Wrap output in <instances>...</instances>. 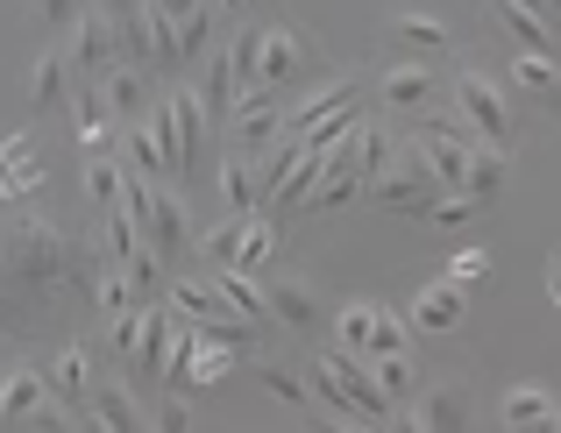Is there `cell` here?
Segmentation results:
<instances>
[{
  "label": "cell",
  "mask_w": 561,
  "mask_h": 433,
  "mask_svg": "<svg viewBox=\"0 0 561 433\" xmlns=\"http://www.w3.org/2000/svg\"><path fill=\"white\" fill-rule=\"evenodd\" d=\"M171 349H179V312H171V298H164V306H150L142 341L128 349V384H164L171 377Z\"/></svg>",
  "instance_id": "cell-10"
},
{
  "label": "cell",
  "mask_w": 561,
  "mask_h": 433,
  "mask_svg": "<svg viewBox=\"0 0 561 433\" xmlns=\"http://www.w3.org/2000/svg\"><path fill=\"white\" fill-rule=\"evenodd\" d=\"M497 14H505V29H512V36H519L534 57H548V50H554V36H561V29H554L540 8H526V0H497Z\"/></svg>",
  "instance_id": "cell-21"
},
{
  "label": "cell",
  "mask_w": 561,
  "mask_h": 433,
  "mask_svg": "<svg viewBox=\"0 0 561 433\" xmlns=\"http://www.w3.org/2000/svg\"><path fill=\"white\" fill-rule=\"evenodd\" d=\"M65 86H71V50H43L28 65V107H65Z\"/></svg>",
  "instance_id": "cell-15"
},
{
  "label": "cell",
  "mask_w": 561,
  "mask_h": 433,
  "mask_svg": "<svg viewBox=\"0 0 561 433\" xmlns=\"http://www.w3.org/2000/svg\"><path fill=\"white\" fill-rule=\"evenodd\" d=\"M263 298H271V320H285V327H313V320H320L313 292H306L299 277H271V285H263Z\"/></svg>",
  "instance_id": "cell-23"
},
{
  "label": "cell",
  "mask_w": 561,
  "mask_h": 433,
  "mask_svg": "<svg viewBox=\"0 0 561 433\" xmlns=\"http://www.w3.org/2000/svg\"><path fill=\"white\" fill-rule=\"evenodd\" d=\"M554 292H561V271H554Z\"/></svg>",
  "instance_id": "cell-41"
},
{
  "label": "cell",
  "mask_w": 561,
  "mask_h": 433,
  "mask_svg": "<svg viewBox=\"0 0 561 433\" xmlns=\"http://www.w3.org/2000/svg\"><path fill=\"white\" fill-rule=\"evenodd\" d=\"M157 14H164L171 29H179V50H185V65L192 57H206V0H150Z\"/></svg>",
  "instance_id": "cell-20"
},
{
  "label": "cell",
  "mask_w": 561,
  "mask_h": 433,
  "mask_svg": "<svg viewBox=\"0 0 561 433\" xmlns=\"http://www.w3.org/2000/svg\"><path fill=\"white\" fill-rule=\"evenodd\" d=\"M313 406L320 412H334V420H356L363 433H383L398 420V406L383 398V384H377V363L370 355H348V349H328L313 363Z\"/></svg>",
  "instance_id": "cell-2"
},
{
  "label": "cell",
  "mask_w": 561,
  "mask_h": 433,
  "mask_svg": "<svg viewBox=\"0 0 561 433\" xmlns=\"http://www.w3.org/2000/svg\"><path fill=\"white\" fill-rule=\"evenodd\" d=\"M93 8V0H36V22H50V29H79V14Z\"/></svg>",
  "instance_id": "cell-33"
},
{
  "label": "cell",
  "mask_w": 561,
  "mask_h": 433,
  "mask_svg": "<svg viewBox=\"0 0 561 433\" xmlns=\"http://www.w3.org/2000/svg\"><path fill=\"white\" fill-rule=\"evenodd\" d=\"M383 433H426V426H420V412H398V420L383 426Z\"/></svg>",
  "instance_id": "cell-38"
},
{
  "label": "cell",
  "mask_w": 561,
  "mask_h": 433,
  "mask_svg": "<svg viewBox=\"0 0 561 433\" xmlns=\"http://www.w3.org/2000/svg\"><path fill=\"white\" fill-rule=\"evenodd\" d=\"M299 65H306V43L291 29H263V86L299 79Z\"/></svg>",
  "instance_id": "cell-22"
},
{
  "label": "cell",
  "mask_w": 561,
  "mask_h": 433,
  "mask_svg": "<svg viewBox=\"0 0 561 433\" xmlns=\"http://www.w3.org/2000/svg\"><path fill=\"white\" fill-rule=\"evenodd\" d=\"M391 29L412 43V50H448V22H434V14H398Z\"/></svg>",
  "instance_id": "cell-31"
},
{
  "label": "cell",
  "mask_w": 561,
  "mask_h": 433,
  "mask_svg": "<svg viewBox=\"0 0 561 433\" xmlns=\"http://www.w3.org/2000/svg\"><path fill=\"white\" fill-rule=\"evenodd\" d=\"M285 122H291V114L277 107V100H271V86H263V93H249L242 107H234V136H228V143L242 149V157H271L277 136H285Z\"/></svg>",
  "instance_id": "cell-11"
},
{
  "label": "cell",
  "mask_w": 561,
  "mask_h": 433,
  "mask_svg": "<svg viewBox=\"0 0 561 433\" xmlns=\"http://www.w3.org/2000/svg\"><path fill=\"white\" fill-rule=\"evenodd\" d=\"M199 100H206V114H234V107H242V71H234V50H228V43L206 57V93Z\"/></svg>",
  "instance_id": "cell-18"
},
{
  "label": "cell",
  "mask_w": 561,
  "mask_h": 433,
  "mask_svg": "<svg viewBox=\"0 0 561 433\" xmlns=\"http://www.w3.org/2000/svg\"><path fill=\"white\" fill-rule=\"evenodd\" d=\"M50 398L79 420V412H93V377H85V349H57L50 363Z\"/></svg>",
  "instance_id": "cell-12"
},
{
  "label": "cell",
  "mask_w": 561,
  "mask_h": 433,
  "mask_svg": "<svg viewBox=\"0 0 561 433\" xmlns=\"http://www.w3.org/2000/svg\"><path fill=\"white\" fill-rule=\"evenodd\" d=\"M0 412H8V377H0Z\"/></svg>",
  "instance_id": "cell-40"
},
{
  "label": "cell",
  "mask_w": 561,
  "mask_h": 433,
  "mask_svg": "<svg viewBox=\"0 0 561 433\" xmlns=\"http://www.w3.org/2000/svg\"><path fill=\"white\" fill-rule=\"evenodd\" d=\"M554 412H561V406H554L548 391H540V384H519V391H505V426H512V433H534V426H548Z\"/></svg>",
  "instance_id": "cell-25"
},
{
  "label": "cell",
  "mask_w": 561,
  "mask_h": 433,
  "mask_svg": "<svg viewBox=\"0 0 561 433\" xmlns=\"http://www.w3.org/2000/svg\"><path fill=\"white\" fill-rule=\"evenodd\" d=\"M455 114L477 128V143H491V149L512 143V107H505V93H497L483 71H462V79H455Z\"/></svg>",
  "instance_id": "cell-8"
},
{
  "label": "cell",
  "mask_w": 561,
  "mask_h": 433,
  "mask_svg": "<svg viewBox=\"0 0 561 433\" xmlns=\"http://www.w3.org/2000/svg\"><path fill=\"white\" fill-rule=\"evenodd\" d=\"M377 384H383V398L405 412V398L420 391V377H412V355H377Z\"/></svg>",
  "instance_id": "cell-28"
},
{
  "label": "cell",
  "mask_w": 561,
  "mask_h": 433,
  "mask_svg": "<svg viewBox=\"0 0 561 433\" xmlns=\"http://www.w3.org/2000/svg\"><path fill=\"white\" fill-rule=\"evenodd\" d=\"M100 271H107V249L85 257L57 220L22 214L0 235V320H8V334H22L28 320H50L57 298H93L100 306Z\"/></svg>",
  "instance_id": "cell-1"
},
{
  "label": "cell",
  "mask_w": 561,
  "mask_h": 433,
  "mask_svg": "<svg viewBox=\"0 0 561 433\" xmlns=\"http://www.w3.org/2000/svg\"><path fill=\"white\" fill-rule=\"evenodd\" d=\"M377 200H383V206H398V214H426V220H434V206L448 200V192H440L434 163H426V157H420V143H412V149H398V163L377 178Z\"/></svg>",
  "instance_id": "cell-5"
},
{
  "label": "cell",
  "mask_w": 561,
  "mask_h": 433,
  "mask_svg": "<svg viewBox=\"0 0 561 433\" xmlns=\"http://www.w3.org/2000/svg\"><path fill=\"white\" fill-rule=\"evenodd\" d=\"M412 327L420 334H448V327H462V285H426L412 298Z\"/></svg>",
  "instance_id": "cell-16"
},
{
  "label": "cell",
  "mask_w": 561,
  "mask_h": 433,
  "mask_svg": "<svg viewBox=\"0 0 561 433\" xmlns=\"http://www.w3.org/2000/svg\"><path fill=\"white\" fill-rule=\"evenodd\" d=\"M199 257H206V271L263 277V263L277 257V220H271V214H256V220H220V228H206Z\"/></svg>",
  "instance_id": "cell-4"
},
{
  "label": "cell",
  "mask_w": 561,
  "mask_h": 433,
  "mask_svg": "<svg viewBox=\"0 0 561 433\" xmlns=\"http://www.w3.org/2000/svg\"><path fill=\"white\" fill-rule=\"evenodd\" d=\"M171 312H179L206 349H234V355H242L249 334H256V327H249L242 312L214 292V277H199V271H179V277H171Z\"/></svg>",
  "instance_id": "cell-3"
},
{
  "label": "cell",
  "mask_w": 561,
  "mask_h": 433,
  "mask_svg": "<svg viewBox=\"0 0 561 433\" xmlns=\"http://www.w3.org/2000/svg\"><path fill=\"white\" fill-rule=\"evenodd\" d=\"M220 8H228V14H242V8H249V0H220Z\"/></svg>",
  "instance_id": "cell-39"
},
{
  "label": "cell",
  "mask_w": 561,
  "mask_h": 433,
  "mask_svg": "<svg viewBox=\"0 0 561 433\" xmlns=\"http://www.w3.org/2000/svg\"><path fill=\"white\" fill-rule=\"evenodd\" d=\"M71 71H79L85 86H107L114 71H122V36H114V14L100 8V0L79 14V29H71Z\"/></svg>",
  "instance_id": "cell-6"
},
{
  "label": "cell",
  "mask_w": 561,
  "mask_h": 433,
  "mask_svg": "<svg viewBox=\"0 0 561 433\" xmlns=\"http://www.w3.org/2000/svg\"><path fill=\"white\" fill-rule=\"evenodd\" d=\"M334 349H348V355H405V327L391 320L383 306H348L342 320H334Z\"/></svg>",
  "instance_id": "cell-9"
},
{
  "label": "cell",
  "mask_w": 561,
  "mask_h": 433,
  "mask_svg": "<svg viewBox=\"0 0 561 433\" xmlns=\"http://www.w3.org/2000/svg\"><path fill=\"white\" fill-rule=\"evenodd\" d=\"M220 192H228L234 220H256L263 214V185H256V157H242V149H228L220 157Z\"/></svg>",
  "instance_id": "cell-13"
},
{
  "label": "cell",
  "mask_w": 561,
  "mask_h": 433,
  "mask_svg": "<svg viewBox=\"0 0 561 433\" xmlns=\"http://www.w3.org/2000/svg\"><path fill=\"white\" fill-rule=\"evenodd\" d=\"M483 277H491V257H483V249H462V257L448 263V285H483Z\"/></svg>",
  "instance_id": "cell-34"
},
{
  "label": "cell",
  "mask_w": 561,
  "mask_h": 433,
  "mask_svg": "<svg viewBox=\"0 0 561 433\" xmlns=\"http://www.w3.org/2000/svg\"><path fill=\"white\" fill-rule=\"evenodd\" d=\"M469 214H477V200H469V192H448V200L434 206V228H462Z\"/></svg>",
  "instance_id": "cell-35"
},
{
  "label": "cell",
  "mask_w": 561,
  "mask_h": 433,
  "mask_svg": "<svg viewBox=\"0 0 561 433\" xmlns=\"http://www.w3.org/2000/svg\"><path fill=\"white\" fill-rule=\"evenodd\" d=\"M420 426H426V433H462V391L434 384V391L420 398Z\"/></svg>",
  "instance_id": "cell-27"
},
{
  "label": "cell",
  "mask_w": 561,
  "mask_h": 433,
  "mask_svg": "<svg viewBox=\"0 0 561 433\" xmlns=\"http://www.w3.org/2000/svg\"><path fill=\"white\" fill-rule=\"evenodd\" d=\"M313 426H320V433H363L356 420H334V412H320V406H313Z\"/></svg>",
  "instance_id": "cell-37"
},
{
  "label": "cell",
  "mask_w": 561,
  "mask_h": 433,
  "mask_svg": "<svg viewBox=\"0 0 561 433\" xmlns=\"http://www.w3.org/2000/svg\"><path fill=\"white\" fill-rule=\"evenodd\" d=\"M85 200H93V220L114 214V206L128 200V171L114 157H93V163H85Z\"/></svg>",
  "instance_id": "cell-24"
},
{
  "label": "cell",
  "mask_w": 561,
  "mask_h": 433,
  "mask_svg": "<svg viewBox=\"0 0 561 433\" xmlns=\"http://www.w3.org/2000/svg\"><path fill=\"white\" fill-rule=\"evenodd\" d=\"M100 93H107L114 122H128V128H136V122H150V107H157V100H150V71H136V65H122L107 86H100Z\"/></svg>",
  "instance_id": "cell-14"
},
{
  "label": "cell",
  "mask_w": 561,
  "mask_h": 433,
  "mask_svg": "<svg viewBox=\"0 0 561 433\" xmlns=\"http://www.w3.org/2000/svg\"><path fill=\"white\" fill-rule=\"evenodd\" d=\"M497 185H505V149H477V163H469V200H497Z\"/></svg>",
  "instance_id": "cell-29"
},
{
  "label": "cell",
  "mask_w": 561,
  "mask_h": 433,
  "mask_svg": "<svg viewBox=\"0 0 561 433\" xmlns=\"http://www.w3.org/2000/svg\"><path fill=\"white\" fill-rule=\"evenodd\" d=\"M93 412L114 433H157L150 420H142V406H136V391H128V384H93Z\"/></svg>",
  "instance_id": "cell-19"
},
{
  "label": "cell",
  "mask_w": 561,
  "mask_h": 433,
  "mask_svg": "<svg viewBox=\"0 0 561 433\" xmlns=\"http://www.w3.org/2000/svg\"><path fill=\"white\" fill-rule=\"evenodd\" d=\"M164 107H171V178H199V163H206V100L192 93V86H171L164 93Z\"/></svg>",
  "instance_id": "cell-7"
},
{
  "label": "cell",
  "mask_w": 561,
  "mask_h": 433,
  "mask_svg": "<svg viewBox=\"0 0 561 433\" xmlns=\"http://www.w3.org/2000/svg\"><path fill=\"white\" fill-rule=\"evenodd\" d=\"M383 100H391L398 114H412V122H420V114L434 107V71H420V65H398V71H383Z\"/></svg>",
  "instance_id": "cell-17"
},
{
  "label": "cell",
  "mask_w": 561,
  "mask_h": 433,
  "mask_svg": "<svg viewBox=\"0 0 561 433\" xmlns=\"http://www.w3.org/2000/svg\"><path fill=\"white\" fill-rule=\"evenodd\" d=\"M512 79L526 86V93H561V71H554V57H534V50H519V65H512Z\"/></svg>",
  "instance_id": "cell-30"
},
{
  "label": "cell",
  "mask_w": 561,
  "mask_h": 433,
  "mask_svg": "<svg viewBox=\"0 0 561 433\" xmlns=\"http://www.w3.org/2000/svg\"><path fill=\"white\" fill-rule=\"evenodd\" d=\"M263 391H271V398H285V406H313V384H306V377H291V369H277V363H263Z\"/></svg>",
  "instance_id": "cell-32"
},
{
  "label": "cell",
  "mask_w": 561,
  "mask_h": 433,
  "mask_svg": "<svg viewBox=\"0 0 561 433\" xmlns=\"http://www.w3.org/2000/svg\"><path fill=\"white\" fill-rule=\"evenodd\" d=\"M107 136H114V107H107L100 86H85V93H79V143H85V157H100Z\"/></svg>",
  "instance_id": "cell-26"
},
{
  "label": "cell",
  "mask_w": 561,
  "mask_h": 433,
  "mask_svg": "<svg viewBox=\"0 0 561 433\" xmlns=\"http://www.w3.org/2000/svg\"><path fill=\"white\" fill-rule=\"evenodd\" d=\"M157 433H192V406H185L179 391H171L164 406H157Z\"/></svg>",
  "instance_id": "cell-36"
}]
</instances>
